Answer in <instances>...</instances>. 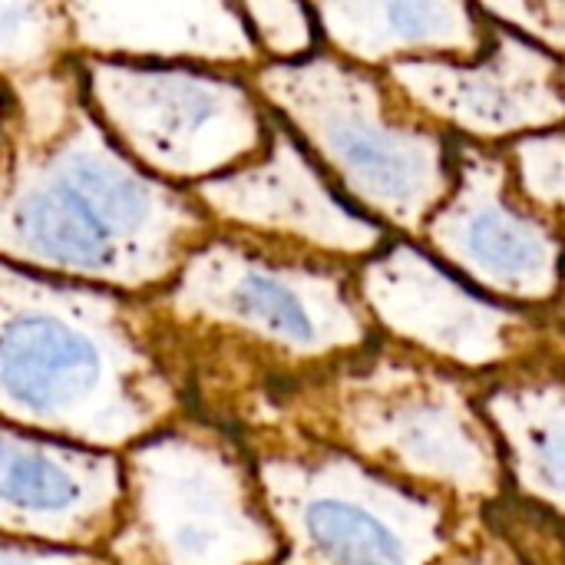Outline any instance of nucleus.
<instances>
[{"label":"nucleus","instance_id":"f257e3e1","mask_svg":"<svg viewBox=\"0 0 565 565\" xmlns=\"http://www.w3.org/2000/svg\"><path fill=\"white\" fill-rule=\"evenodd\" d=\"M218 225L146 175L86 106L76 56L3 89L0 262L122 295L166 288Z\"/></svg>","mask_w":565,"mask_h":565},{"label":"nucleus","instance_id":"f03ea898","mask_svg":"<svg viewBox=\"0 0 565 565\" xmlns=\"http://www.w3.org/2000/svg\"><path fill=\"white\" fill-rule=\"evenodd\" d=\"M146 301L182 354L192 414L228 430L278 387L377 341L354 262L222 225Z\"/></svg>","mask_w":565,"mask_h":565},{"label":"nucleus","instance_id":"7ed1b4c3","mask_svg":"<svg viewBox=\"0 0 565 565\" xmlns=\"http://www.w3.org/2000/svg\"><path fill=\"white\" fill-rule=\"evenodd\" d=\"M185 414V364L146 295L0 262V424L116 454Z\"/></svg>","mask_w":565,"mask_h":565},{"label":"nucleus","instance_id":"20e7f679","mask_svg":"<svg viewBox=\"0 0 565 565\" xmlns=\"http://www.w3.org/2000/svg\"><path fill=\"white\" fill-rule=\"evenodd\" d=\"M480 384L377 334L364 351L278 387L242 427L285 424L394 483L483 513L507 497V470L477 411Z\"/></svg>","mask_w":565,"mask_h":565},{"label":"nucleus","instance_id":"39448f33","mask_svg":"<svg viewBox=\"0 0 565 565\" xmlns=\"http://www.w3.org/2000/svg\"><path fill=\"white\" fill-rule=\"evenodd\" d=\"M252 93L361 209L420 238L454 189L450 139L384 70L338 53L265 63Z\"/></svg>","mask_w":565,"mask_h":565},{"label":"nucleus","instance_id":"423d86ee","mask_svg":"<svg viewBox=\"0 0 565 565\" xmlns=\"http://www.w3.org/2000/svg\"><path fill=\"white\" fill-rule=\"evenodd\" d=\"M122 503L106 565H278L281 536L242 440L199 414L119 454Z\"/></svg>","mask_w":565,"mask_h":565},{"label":"nucleus","instance_id":"0eeeda50","mask_svg":"<svg viewBox=\"0 0 565 565\" xmlns=\"http://www.w3.org/2000/svg\"><path fill=\"white\" fill-rule=\"evenodd\" d=\"M232 434L281 536L278 565H430L467 516L285 424Z\"/></svg>","mask_w":565,"mask_h":565},{"label":"nucleus","instance_id":"6e6552de","mask_svg":"<svg viewBox=\"0 0 565 565\" xmlns=\"http://www.w3.org/2000/svg\"><path fill=\"white\" fill-rule=\"evenodd\" d=\"M86 106L146 175L195 185L258 159L268 109L242 76L76 56Z\"/></svg>","mask_w":565,"mask_h":565},{"label":"nucleus","instance_id":"1a4fd4ad","mask_svg":"<svg viewBox=\"0 0 565 565\" xmlns=\"http://www.w3.org/2000/svg\"><path fill=\"white\" fill-rule=\"evenodd\" d=\"M358 295L377 334L473 377L563 354L559 305H493L404 242L358 265Z\"/></svg>","mask_w":565,"mask_h":565},{"label":"nucleus","instance_id":"9d476101","mask_svg":"<svg viewBox=\"0 0 565 565\" xmlns=\"http://www.w3.org/2000/svg\"><path fill=\"white\" fill-rule=\"evenodd\" d=\"M454 189L420 238L473 285L526 308L559 298V222L536 212L513 185L503 146L450 142Z\"/></svg>","mask_w":565,"mask_h":565},{"label":"nucleus","instance_id":"9b49d317","mask_svg":"<svg viewBox=\"0 0 565 565\" xmlns=\"http://www.w3.org/2000/svg\"><path fill=\"white\" fill-rule=\"evenodd\" d=\"M185 192L222 228L298 242L348 262L371 258L387 242L377 222L354 215L334 195L324 172L275 113H268V142L258 159Z\"/></svg>","mask_w":565,"mask_h":565},{"label":"nucleus","instance_id":"f8f14e48","mask_svg":"<svg viewBox=\"0 0 565 565\" xmlns=\"http://www.w3.org/2000/svg\"><path fill=\"white\" fill-rule=\"evenodd\" d=\"M384 73L437 126L480 146L559 129L565 116L563 60L497 23L487 53L470 66L407 60L391 63Z\"/></svg>","mask_w":565,"mask_h":565},{"label":"nucleus","instance_id":"ddd939ff","mask_svg":"<svg viewBox=\"0 0 565 565\" xmlns=\"http://www.w3.org/2000/svg\"><path fill=\"white\" fill-rule=\"evenodd\" d=\"M119 503V454L0 424V536L99 556Z\"/></svg>","mask_w":565,"mask_h":565},{"label":"nucleus","instance_id":"4468645a","mask_svg":"<svg viewBox=\"0 0 565 565\" xmlns=\"http://www.w3.org/2000/svg\"><path fill=\"white\" fill-rule=\"evenodd\" d=\"M73 56L195 60L225 70H258L262 53L238 7L218 0H109L63 3Z\"/></svg>","mask_w":565,"mask_h":565},{"label":"nucleus","instance_id":"2eb2a0df","mask_svg":"<svg viewBox=\"0 0 565 565\" xmlns=\"http://www.w3.org/2000/svg\"><path fill=\"white\" fill-rule=\"evenodd\" d=\"M331 50L358 66L387 70L407 60H447L470 66L490 46L487 17L457 0H381L311 7Z\"/></svg>","mask_w":565,"mask_h":565},{"label":"nucleus","instance_id":"dca6fc26","mask_svg":"<svg viewBox=\"0 0 565 565\" xmlns=\"http://www.w3.org/2000/svg\"><path fill=\"white\" fill-rule=\"evenodd\" d=\"M563 354L483 377L477 411L497 437L523 503L563 513Z\"/></svg>","mask_w":565,"mask_h":565},{"label":"nucleus","instance_id":"f3484780","mask_svg":"<svg viewBox=\"0 0 565 565\" xmlns=\"http://www.w3.org/2000/svg\"><path fill=\"white\" fill-rule=\"evenodd\" d=\"M73 56L63 3H0V79L43 73Z\"/></svg>","mask_w":565,"mask_h":565},{"label":"nucleus","instance_id":"a211bd4d","mask_svg":"<svg viewBox=\"0 0 565 565\" xmlns=\"http://www.w3.org/2000/svg\"><path fill=\"white\" fill-rule=\"evenodd\" d=\"M516 192L546 218L563 225V162L565 136L559 129L530 132L503 142Z\"/></svg>","mask_w":565,"mask_h":565},{"label":"nucleus","instance_id":"6ab92c4d","mask_svg":"<svg viewBox=\"0 0 565 565\" xmlns=\"http://www.w3.org/2000/svg\"><path fill=\"white\" fill-rule=\"evenodd\" d=\"M497 533L513 546L523 565H563L559 543V516H546V510L530 503H507V497L483 510Z\"/></svg>","mask_w":565,"mask_h":565},{"label":"nucleus","instance_id":"aec40b11","mask_svg":"<svg viewBox=\"0 0 565 565\" xmlns=\"http://www.w3.org/2000/svg\"><path fill=\"white\" fill-rule=\"evenodd\" d=\"M258 53L275 56V63H295L298 56L311 53L315 33H311V7L301 3H245L238 7Z\"/></svg>","mask_w":565,"mask_h":565},{"label":"nucleus","instance_id":"412c9836","mask_svg":"<svg viewBox=\"0 0 565 565\" xmlns=\"http://www.w3.org/2000/svg\"><path fill=\"white\" fill-rule=\"evenodd\" d=\"M497 26H516L526 36L540 40L553 56L565 50V3L563 0H513V3H483L477 7Z\"/></svg>","mask_w":565,"mask_h":565},{"label":"nucleus","instance_id":"4be33fe9","mask_svg":"<svg viewBox=\"0 0 565 565\" xmlns=\"http://www.w3.org/2000/svg\"><path fill=\"white\" fill-rule=\"evenodd\" d=\"M430 565H523L513 546L497 533V526L487 520V513H467L450 546Z\"/></svg>","mask_w":565,"mask_h":565},{"label":"nucleus","instance_id":"5701e85b","mask_svg":"<svg viewBox=\"0 0 565 565\" xmlns=\"http://www.w3.org/2000/svg\"><path fill=\"white\" fill-rule=\"evenodd\" d=\"M0 565H106L96 553H73V550H53L40 543H20L0 536Z\"/></svg>","mask_w":565,"mask_h":565},{"label":"nucleus","instance_id":"b1692460","mask_svg":"<svg viewBox=\"0 0 565 565\" xmlns=\"http://www.w3.org/2000/svg\"><path fill=\"white\" fill-rule=\"evenodd\" d=\"M0 129H3V86H0Z\"/></svg>","mask_w":565,"mask_h":565}]
</instances>
